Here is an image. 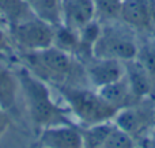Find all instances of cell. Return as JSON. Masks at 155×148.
<instances>
[{
    "instance_id": "6da1fadb",
    "label": "cell",
    "mask_w": 155,
    "mask_h": 148,
    "mask_svg": "<svg viewBox=\"0 0 155 148\" xmlns=\"http://www.w3.org/2000/svg\"><path fill=\"white\" fill-rule=\"evenodd\" d=\"M14 63L21 84V101L33 125L38 130L64 124L76 125L54 88L34 76L15 60Z\"/></svg>"
},
{
    "instance_id": "7a4b0ae2",
    "label": "cell",
    "mask_w": 155,
    "mask_h": 148,
    "mask_svg": "<svg viewBox=\"0 0 155 148\" xmlns=\"http://www.w3.org/2000/svg\"><path fill=\"white\" fill-rule=\"evenodd\" d=\"M14 60L52 88L88 86L84 64L75 56L56 46L37 52H15Z\"/></svg>"
},
{
    "instance_id": "3957f363",
    "label": "cell",
    "mask_w": 155,
    "mask_h": 148,
    "mask_svg": "<svg viewBox=\"0 0 155 148\" xmlns=\"http://www.w3.org/2000/svg\"><path fill=\"white\" fill-rule=\"evenodd\" d=\"M60 99L71 113L78 127L88 128L113 121L117 110L109 105L98 90L90 86H71L54 88Z\"/></svg>"
},
{
    "instance_id": "277c9868",
    "label": "cell",
    "mask_w": 155,
    "mask_h": 148,
    "mask_svg": "<svg viewBox=\"0 0 155 148\" xmlns=\"http://www.w3.org/2000/svg\"><path fill=\"white\" fill-rule=\"evenodd\" d=\"M140 37L121 21L101 22V30L93 46V56L128 63L136 59Z\"/></svg>"
},
{
    "instance_id": "5b68a950",
    "label": "cell",
    "mask_w": 155,
    "mask_h": 148,
    "mask_svg": "<svg viewBox=\"0 0 155 148\" xmlns=\"http://www.w3.org/2000/svg\"><path fill=\"white\" fill-rule=\"evenodd\" d=\"M56 27L33 15L10 27V38L15 52H37L53 46Z\"/></svg>"
},
{
    "instance_id": "8992f818",
    "label": "cell",
    "mask_w": 155,
    "mask_h": 148,
    "mask_svg": "<svg viewBox=\"0 0 155 148\" xmlns=\"http://www.w3.org/2000/svg\"><path fill=\"white\" fill-rule=\"evenodd\" d=\"M120 21L140 40L155 38V0H124Z\"/></svg>"
},
{
    "instance_id": "52a82bcc",
    "label": "cell",
    "mask_w": 155,
    "mask_h": 148,
    "mask_svg": "<svg viewBox=\"0 0 155 148\" xmlns=\"http://www.w3.org/2000/svg\"><path fill=\"white\" fill-rule=\"evenodd\" d=\"M84 71L87 84L98 90L124 78L125 63L110 59H98L93 56L84 63Z\"/></svg>"
},
{
    "instance_id": "ba28073f",
    "label": "cell",
    "mask_w": 155,
    "mask_h": 148,
    "mask_svg": "<svg viewBox=\"0 0 155 148\" xmlns=\"http://www.w3.org/2000/svg\"><path fill=\"white\" fill-rule=\"evenodd\" d=\"M41 148H86L82 129L75 124H64L41 129L38 133Z\"/></svg>"
},
{
    "instance_id": "9c48e42d",
    "label": "cell",
    "mask_w": 155,
    "mask_h": 148,
    "mask_svg": "<svg viewBox=\"0 0 155 148\" xmlns=\"http://www.w3.org/2000/svg\"><path fill=\"white\" fill-rule=\"evenodd\" d=\"M21 101V84L14 59L0 57V109L11 111Z\"/></svg>"
},
{
    "instance_id": "30bf717a",
    "label": "cell",
    "mask_w": 155,
    "mask_h": 148,
    "mask_svg": "<svg viewBox=\"0 0 155 148\" xmlns=\"http://www.w3.org/2000/svg\"><path fill=\"white\" fill-rule=\"evenodd\" d=\"M97 21L94 0H61V24L79 31Z\"/></svg>"
},
{
    "instance_id": "8fae6325",
    "label": "cell",
    "mask_w": 155,
    "mask_h": 148,
    "mask_svg": "<svg viewBox=\"0 0 155 148\" xmlns=\"http://www.w3.org/2000/svg\"><path fill=\"white\" fill-rule=\"evenodd\" d=\"M98 92L101 97L109 103L112 108H114L117 111L127 109L129 106L136 105L140 102L136 97H135L134 91H132L131 86H129L128 80H127L125 75L121 78L120 80L113 82V83L107 84V86L98 88Z\"/></svg>"
},
{
    "instance_id": "7c38bea8",
    "label": "cell",
    "mask_w": 155,
    "mask_h": 148,
    "mask_svg": "<svg viewBox=\"0 0 155 148\" xmlns=\"http://www.w3.org/2000/svg\"><path fill=\"white\" fill-rule=\"evenodd\" d=\"M125 78L139 101L155 98V84L136 59L125 63Z\"/></svg>"
},
{
    "instance_id": "4fadbf2b",
    "label": "cell",
    "mask_w": 155,
    "mask_h": 148,
    "mask_svg": "<svg viewBox=\"0 0 155 148\" xmlns=\"http://www.w3.org/2000/svg\"><path fill=\"white\" fill-rule=\"evenodd\" d=\"M33 15L29 0H0V18L7 29Z\"/></svg>"
},
{
    "instance_id": "5bb4252c",
    "label": "cell",
    "mask_w": 155,
    "mask_h": 148,
    "mask_svg": "<svg viewBox=\"0 0 155 148\" xmlns=\"http://www.w3.org/2000/svg\"><path fill=\"white\" fill-rule=\"evenodd\" d=\"M29 4L35 16L53 26L61 24V0H29Z\"/></svg>"
},
{
    "instance_id": "9a60e30c",
    "label": "cell",
    "mask_w": 155,
    "mask_h": 148,
    "mask_svg": "<svg viewBox=\"0 0 155 148\" xmlns=\"http://www.w3.org/2000/svg\"><path fill=\"white\" fill-rule=\"evenodd\" d=\"M53 46L72 54L78 59V53H79V34H78L76 30H72L70 27L60 24V26L56 27Z\"/></svg>"
},
{
    "instance_id": "2e32d148",
    "label": "cell",
    "mask_w": 155,
    "mask_h": 148,
    "mask_svg": "<svg viewBox=\"0 0 155 148\" xmlns=\"http://www.w3.org/2000/svg\"><path fill=\"white\" fill-rule=\"evenodd\" d=\"M136 60L144 68L147 75L150 76V79L155 84V41L153 38L140 40V46Z\"/></svg>"
},
{
    "instance_id": "e0dca14e",
    "label": "cell",
    "mask_w": 155,
    "mask_h": 148,
    "mask_svg": "<svg viewBox=\"0 0 155 148\" xmlns=\"http://www.w3.org/2000/svg\"><path fill=\"white\" fill-rule=\"evenodd\" d=\"M136 146V140L113 122L110 132L106 135L98 148H135Z\"/></svg>"
},
{
    "instance_id": "ac0fdd59",
    "label": "cell",
    "mask_w": 155,
    "mask_h": 148,
    "mask_svg": "<svg viewBox=\"0 0 155 148\" xmlns=\"http://www.w3.org/2000/svg\"><path fill=\"white\" fill-rule=\"evenodd\" d=\"M124 0H94L97 19L99 22L120 21Z\"/></svg>"
},
{
    "instance_id": "d6986e66",
    "label": "cell",
    "mask_w": 155,
    "mask_h": 148,
    "mask_svg": "<svg viewBox=\"0 0 155 148\" xmlns=\"http://www.w3.org/2000/svg\"><path fill=\"white\" fill-rule=\"evenodd\" d=\"M14 53H15V49H14L12 42H11L8 29L0 23V57L12 59Z\"/></svg>"
},
{
    "instance_id": "ffe728a7",
    "label": "cell",
    "mask_w": 155,
    "mask_h": 148,
    "mask_svg": "<svg viewBox=\"0 0 155 148\" xmlns=\"http://www.w3.org/2000/svg\"><path fill=\"white\" fill-rule=\"evenodd\" d=\"M143 144L140 146L147 147V148H155V122L150 127V129L142 136Z\"/></svg>"
},
{
    "instance_id": "44dd1931",
    "label": "cell",
    "mask_w": 155,
    "mask_h": 148,
    "mask_svg": "<svg viewBox=\"0 0 155 148\" xmlns=\"http://www.w3.org/2000/svg\"><path fill=\"white\" fill-rule=\"evenodd\" d=\"M10 122H11L10 113L5 111V110H3V109H0V139L3 137V135L5 133V130L8 129Z\"/></svg>"
},
{
    "instance_id": "7402d4cb",
    "label": "cell",
    "mask_w": 155,
    "mask_h": 148,
    "mask_svg": "<svg viewBox=\"0 0 155 148\" xmlns=\"http://www.w3.org/2000/svg\"><path fill=\"white\" fill-rule=\"evenodd\" d=\"M135 148H147V147H143V146H140V144H137V146L135 147Z\"/></svg>"
},
{
    "instance_id": "603a6c76",
    "label": "cell",
    "mask_w": 155,
    "mask_h": 148,
    "mask_svg": "<svg viewBox=\"0 0 155 148\" xmlns=\"http://www.w3.org/2000/svg\"><path fill=\"white\" fill-rule=\"evenodd\" d=\"M0 23H2V24H3V26H5V24H4V23H3V21H2V18H0Z\"/></svg>"
},
{
    "instance_id": "cb8c5ba5",
    "label": "cell",
    "mask_w": 155,
    "mask_h": 148,
    "mask_svg": "<svg viewBox=\"0 0 155 148\" xmlns=\"http://www.w3.org/2000/svg\"><path fill=\"white\" fill-rule=\"evenodd\" d=\"M153 40H154V41H155V38H153Z\"/></svg>"
}]
</instances>
